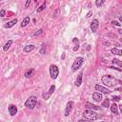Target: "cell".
Segmentation results:
<instances>
[{"label": "cell", "mask_w": 122, "mask_h": 122, "mask_svg": "<svg viewBox=\"0 0 122 122\" xmlns=\"http://www.w3.org/2000/svg\"><path fill=\"white\" fill-rule=\"evenodd\" d=\"M8 111H9V113L11 115V116H14L17 112V107L13 104H10L8 106Z\"/></svg>", "instance_id": "cell-9"}, {"label": "cell", "mask_w": 122, "mask_h": 122, "mask_svg": "<svg viewBox=\"0 0 122 122\" xmlns=\"http://www.w3.org/2000/svg\"><path fill=\"white\" fill-rule=\"evenodd\" d=\"M5 13H6V10H0V16L1 17H4L5 16Z\"/></svg>", "instance_id": "cell-30"}, {"label": "cell", "mask_w": 122, "mask_h": 122, "mask_svg": "<svg viewBox=\"0 0 122 122\" xmlns=\"http://www.w3.org/2000/svg\"><path fill=\"white\" fill-rule=\"evenodd\" d=\"M30 16H26V17L22 20V22H21V27L24 28V27L28 26V25L30 24Z\"/></svg>", "instance_id": "cell-15"}, {"label": "cell", "mask_w": 122, "mask_h": 122, "mask_svg": "<svg viewBox=\"0 0 122 122\" xmlns=\"http://www.w3.org/2000/svg\"><path fill=\"white\" fill-rule=\"evenodd\" d=\"M82 75H83V72L82 71L79 72V74L77 75L76 80H75V83H74L76 87H80L81 86V84H82Z\"/></svg>", "instance_id": "cell-14"}, {"label": "cell", "mask_w": 122, "mask_h": 122, "mask_svg": "<svg viewBox=\"0 0 122 122\" xmlns=\"http://www.w3.org/2000/svg\"><path fill=\"white\" fill-rule=\"evenodd\" d=\"M36 104H37V97L34 96V95H30V96L26 100V102H25L24 105H25V107H27L28 109L33 110L34 107L36 106Z\"/></svg>", "instance_id": "cell-3"}, {"label": "cell", "mask_w": 122, "mask_h": 122, "mask_svg": "<svg viewBox=\"0 0 122 122\" xmlns=\"http://www.w3.org/2000/svg\"><path fill=\"white\" fill-rule=\"evenodd\" d=\"M73 106H74V103H73L72 101H69V102L67 103L66 109H65V113H64V115H65L66 117H68V116L71 114V111H72V109H73Z\"/></svg>", "instance_id": "cell-6"}, {"label": "cell", "mask_w": 122, "mask_h": 122, "mask_svg": "<svg viewBox=\"0 0 122 122\" xmlns=\"http://www.w3.org/2000/svg\"><path fill=\"white\" fill-rule=\"evenodd\" d=\"M111 112H112L113 114L118 115V106H117L115 103L112 104V106H111Z\"/></svg>", "instance_id": "cell-16"}, {"label": "cell", "mask_w": 122, "mask_h": 122, "mask_svg": "<svg viewBox=\"0 0 122 122\" xmlns=\"http://www.w3.org/2000/svg\"><path fill=\"white\" fill-rule=\"evenodd\" d=\"M111 52H112V54H116V55H122V51H121V50H118V49H116V48L112 49V50H111Z\"/></svg>", "instance_id": "cell-21"}, {"label": "cell", "mask_w": 122, "mask_h": 122, "mask_svg": "<svg viewBox=\"0 0 122 122\" xmlns=\"http://www.w3.org/2000/svg\"><path fill=\"white\" fill-rule=\"evenodd\" d=\"M109 69H114V70H116L118 71H121V69H118V68H115V67H109Z\"/></svg>", "instance_id": "cell-34"}, {"label": "cell", "mask_w": 122, "mask_h": 122, "mask_svg": "<svg viewBox=\"0 0 122 122\" xmlns=\"http://www.w3.org/2000/svg\"><path fill=\"white\" fill-rule=\"evenodd\" d=\"M83 116H84L85 119H88V120H91V121L99 119L101 117L99 114H97L94 111H92V110H86V111H84Z\"/></svg>", "instance_id": "cell-2"}, {"label": "cell", "mask_w": 122, "mask_h": 122, "mask_svg": "<svg viewBox=\"0 0 122 122\" xmlns=\"http://www.w3.org/2000/svg\"><path fill=\"white\" fill-rule=\"evenodd\" d=\"M112 25H115V26H117V27H121V23H119V22L116 21V20H112Z\"/></svg>", "instance_id": "cell-29"}, {"label": "cell", "mask_w": 122, "mask_h": 122, "mask_svg": "<svg viewBox=\"0 0 122 122\" xmlns=\"http://www.w3.org/2000/svg\"><path fill=\"white\" fill-rule=\"evenodd\" d=\"M101 81H102L103 84H105L108 87H115L118 83H121L120 80L114 78L112 75H104V76H102Z\"/></svg>", "instance_id": "cell-1"}, {"label": "cell", "mask_w": 122, "mask_h": 122, "mask_svg": "<svg viewBox=\"0 0 122 122\" xmlns=\"http://www.w3.org/2000/svg\"><path fill=\"white\" fill-rule=\"evenodd\" d=\"M112 64H117L119 67H121V66H122V63H121V61H120L119 59H115V58H114V59H112Z\"/></svg>", "instance_id": "cell-25"}, {"label": "cell", "mask_w": 122, "mask_h": 122, "mask_svg": "<svg viewBox=\"0 0 122 122\" xmlns=\"http://www.w3.org/2000/svg\"><path fill=\"white\" fill-rule=\"evenodd\" d=\"M40 53H41V54H45V53H46V45H45V44L42 45V48H41V50H40Z\"/></svg>", "instance_id": "cell-26"}, {"label": "cell", "mask_w": 122, "mask_h": 122, "mask_svg": "<svg viewBox=\"0 0 122 122\" xmlns=\"http://www.w3.org/2000/svg\"><path fill=\"white\" fill-rule=\"evenodd\" d=\"M83 63H84V58L83 57H77L74 60V62L72 63V65H71V70L73 71H75L76 70H78L83 65Z\"/></svg>", "instance_id": "cell-5"}, {"label": "cell", "mask_w": 122, "mask_h": 122, "mask_svg": "<svg viewBox=\"0 0 122 122\" xmlns=\"http://www.w3.org/2000/svg\"><path fill=\"white\" fill-rule=\"evenodd\" d=\"M30 5V0H28V1L26 2V4H25V8H29Z\"/></svg>", "instance_id": "cell-33"}, {"label": "cell", "mask_w": 122, "mask_h": 122, "mask_svg": "<svg viewBox=\"0 0 122 122\" xmlns=\"http://www.w3.org/2000/svg\"><path fill=\"white\" fill-rule=\"evenodd\" d=\"M92 15V10H90V11H89V12L87 13V15H86V17H87V18H90V17H91Z\"/></svg>", "instance_id": "cell-32"}, {"label": "cell", "mask_w": 122, "mask_h": 122, "mask_svg": "<svg viewBox=\"0 0 122 122\" xmlns=\"http://www.w3.org/2000/svg\"><path fill=\"white\" fill-rule=\"evenodd\" d=\"M94 89H95L97 92H102V93H104V94H109V93H111V91H110L109 89H107V88H105V87H103V86H101V85H99V84H96V85L94 86Z\"/></svg>", "instance_id": "cell-7"}, {"label": "cell", "mask_w": 122, "mask_h": 122, "mask_svg": "<svg viewBox=\"0 0 122 122\" xmlns=\"http://www.w3.org/2000/svg\"><path fill=\"white\" fill-rule=\"evenodd\" d=\"M34 49H35V46H33V45H27V46L24 47L23 51H24L25 52H30V51H33Z\"/></svg>", "instance_id": "cell-18"}, {"label": "cell", "mask_w": 122, "mask_h": 122, "mask_svg": "<svg viewBox=\"0 0 122 122\" xmlns=\"http://www.w3.org/2000/svg\"><path fill=\"white\" fill-rule=\"evenodd\" d=\"M109 105H110V99H109V98H106V99L104 100V102L102 103V107L107 108V107H109Z\"/></svg>", "instance_id": "cell-22"}, {"label": "cell", "mask_w": 122, "mask_h": 122, "mask_svg": "<svg viewBox=\"0 0 122 122\" xmlns=\"http://www.w3.org/2000/svg\"><path fill=\"white\" fill-rule=\"evenodd\" d=\"M120 99H121V98H120L119 95H113V96H112V100L115 101V102H119Z\"/></svg>", "instance_id": "cell-28"}, {"label": "cell", "mask_w": 122, "mask_h": 122, "mask_svg": "<svg viewBox=\"0 0 122 122\" xmlns=\"http://www.w3.org/2000/svg\"><path fill=\"white\" fill-rule=\"evenodd\" d=\"M104 3H105V1H104V0H96V1H95V5H96V7H97V8L101 7Z\"/></svg>", "instance_id": "cell-24"}, {"label": "cell", "mask_w": 122, "mask_h": 122, "mask_svg": "<svg viewBox=\"0 0 122 122\" xmlns=\"http://www.w3.org/2000/svg\"><path fill=\"white\" fill-rule=\"evenodd\" d=\"M85 107L87 108V110H92V111H96V110H98V109H99V107H97V106H95V105L92 104L91 102H86Z\"/></svg>", "instance_id": "cell-13"}, {"label": "cell", "mask_w": 122, "mask_h": 122, "mask_svg": "<svg viewBox=\"0 0 122 122\" xmlns=\"http://www.w3.org/2000/svg\"><path fill=\"white\" fill-rule=\"evenodd\" d=\"M45 9H46V2H44V3H43V4H42L38 9H37V12H41V11H42V10H44Z\"/></svg>", "instance_id": "cell-23"}, {"label": "cell", "mask_w": 122, "mask_h": 122, "mask_svg": "<svg viewBox=\"0 0 122 122\" xmlns=\"http://www.w3.org/2000/svg\"><path fill=\"white\" fill-rule=\"evenodd\" d=\"M102 122H103V121H102Z\"/></svg>", "instance_id": "cell-37"}, {"label": "cell", "mask_w": 122, "mask_h": 122, "mask_svg": "<svg viewBox=\"0 0 122 122\" xmlns=\"http://www.w3.org/2000/svg\"><path fill=\"white\" fill-rule=\"evenodd\" d=\"M33 72H34V69H29V70H27L26 71H25V77L26 78H30L32 74H33Z\"/></svg>", "instance_id": "cell-19"}, {"label": "cell", "mask_w": 122, "mask_h": 122, "mask_svg": "<svg viewBox=\"0 0 122 122\" xmlns=\"http://www.w3.org/2000/svg\"><path fill=\"white\" fill-rule=\"evenodd\" d=\"M55 91V85H51V87H50V90L48 91V93L47 94H43V97H44V99H49L50 98V96L53 93V92Z\"/></svg>", "instance_id": "cell-10"}, {"label": "cell", "mask_w": 122, "mask_h": 122, "mask_svg": "<svg viewBox=\"0 0 122 122\" xmlns=\"http://www.w3.org/2000/svg\"><path fill=\"white\" fill-rule=\"evenodd\" d=\"M99 28V21L97 19H93L91 23V30L92 32H96Z\"/></svg>", "instance_id": "cell-8"}, {"label": "cell", "mask_w": 122, "mask_h": 122, "mask_svg": "<svg viewBox=\"0 0 122 122\" xmlns=\"http://www.w3.org/2000/svg\"><path fill=\"white\" fill-rule=\"evenodd\" d=\"M102 98H103L102 93H100V92H95L92 93V99H93L94 101L100 102V101L102 100Z\"/></svg>", "instance_id": "cell-11"}, {"label": "cell", "mask_w": 122, "mask_h": 122, "mask_svg": "<svg viewBox=\"0 0 122 122\" xmlns=\"http://www.w3.org/2000/svg\"><path fill=\"white\" fill-rule=\"evenodd\" d=\"M42 32H43V30H42V29H39L38 30H36V31L33 33V36H37V35H40V34H42Z\"/></svg>", "instance_id": "cell-27"}, {"label": "cell", "mask_w": 122, "mask_h": 122, "mask_svg": "<svg viewBox=\"0 0 122 122\" xmlns=\"http://www.w3.org/2000/svg\"><path fill=\"white\" fill-rule=\"evenodd\" d=\"M11 44H12V40H8V42L3 46V51H7L10 48Z\"/></svg>", "instance_id": "cell-20"}, {"label": "cell", "mask_w": 122, "mask_h": 122, "mask_svg": "<svg viewBox=\"0 0 122 122\" xmlns=\"http://www.w3.org/2000/svg\"><path fill=\"white\" fill-rule=\"evenodd\" d=\"M78 122H92V121H91V120H88V119L83 118V119H79V120H78Z\"/></svg>", "instance_id": "cell-31"}, {"label": "cell", "mask_w": 122, "mask_h": 122, "mask_svg": "<svg viewBox=\"0 0 122 122\" xmlns=\"http://www.w3.org/2000/svg\"><path fill=\"white\" fill-rule=\"evenodd\" d=\"M18 22V20L15 18V19H12V20H10V22H8V23H6L5 25H4V28H6V29H10V28H11V27H13L16 23Z\"/></svg>", "instance_id": "cell-12"}, {"label": "cell", "mask_w": 122, "mask_h": 122, "mask_svg": "<svg viewBox=\"0 0 122 122\" xmlns=\"http://www.w3.org/2000/svg\"><path fill=\"white\" fill-rule=\"evenodd\" d=\"M49 71H50V75H51V77L52 79H56L57 76H58V74H59V69H58V67H57L55 64H51V65L50 66Z\"/></svg>", "instance_id": "cell-4"}, {"label": "cell", "mask_w": 122, "mask_h": 122, "mask_svg": "<svg viewBox=\"0 0 122 122\" xmlns=\"http://www.w3.org/2000/svg\"><path fill=\"white\" fill-rule=\"evenodd\" d=\"M90 49H91V47H90V45H88V47H87V50H88V51H90Z\"/></svg>", "instance_id": "cell-36"}, {"label": "cell", "mask_w": 122, "mask_h": 122, "mask_svg": "<svg viewBox=\"0 0 122 122\" xmlns=\"http://www.w3.org/2000/svg\"><path fill=\"white\" fill-rule=\"evenodd\" d=\"M72 43L73 44H75V46L73 47V51H78V49H79V40H78V38H76V37H74L73 39H72Z\"/></svg>", "instance_id": "cell-17"}, {"label": "cell", "mask_w": 122, "mask_h": 122, "mask_svg": "<svg viewBox=\"0 0 122 122\" xmlns=\"http://www.w3.org/2000/svg\"><path fill=\"white\" fill-rule=\"evenodd\" d=\"M116 91H118V92H120V91H121V87H119V88H117V89H116Z\"/></svg>", "instance_id": "cell-35"}]
</instances>
